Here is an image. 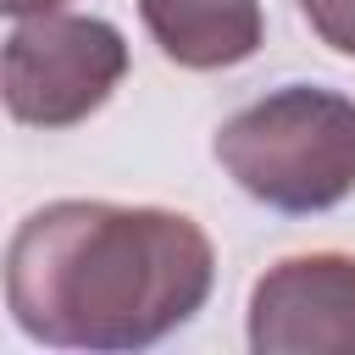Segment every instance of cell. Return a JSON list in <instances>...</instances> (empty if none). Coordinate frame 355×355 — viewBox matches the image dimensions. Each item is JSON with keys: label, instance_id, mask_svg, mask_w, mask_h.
Instances as JSON below:
<instances>
[{"label": "cell", "instance_id": "8992f818", "mask_svg": "<svg viewBox=\"0 0 355 355\" xmlns=\"http://www.w3.org/2000/svg\"><path fill=\"white\" fill-rule=\"evenodd\" d=\"M300 11L327 50L355 55V0H300Z\"/></svg>", "mask_w": 355, "mask_h": 355}, {"label": "cell", "instance_id": "52a82bcc", "mask_svg": "<svg viewBox=\"0 0 355 355\" xmlns=\"http://www.w3.org/2000/svg\"><path fill=\"white\" fill-rule=\"evenodd\" d=\"M67 0H0L6 17H39V11H61Z\"/></svg>", "mask_w": 355, "mask_h": 355}, {"label": "cell", "instance_id": "3957f363", "mask_svg": "<svg viewBox=\"0 0 355 355\" xmlns=\"http://www.w3.org/2000/svg\"><path fill=\"white\" fill-rule=\"evenodd\" d=\"M6 111L22 128H78L128 78V39L105 17L39 11L6 33Z\"/></svg>", "mask_w": 355, "mask_h": 355}, {"label": "cell", "instance_id": "277c9868", "mask_svg": "<svg viewBox=\"0 0 355 355\" xmlns=\"http://www.w3.org/2000/svg\"><path fill=\"white\" fill-rule=\"evenodd\" d=\"M255 355H355V255L311 250L266 266L250 288Z\"/></svg>", "mask_w": 355, "mask_h": 355}, {"label": "cell", "instance_id": "5b68a950", "mask_svg": "<svg viewBox=\"0 0 355 355\" xmlns=\"http://www.w3.org/2000/svg\"><path fill=\"white\" fill-rule=\"evenodd\" d=\"M144 33L183 72H222L261 50V0H139Z\"/></svg>", "mask_w": 355, "mask_h": 355}, {"label": "cell", "instance_id": "7a4b0ae2", "mask_svg": "<svg viewBox=\"0 0 355 355\" xmlns=\"http://www.w3.org/2000/svg\"><path fill=\"white\" fill-rule=\"evenodd\" d=\"M222 172L283 216H316L355 194V100L322 83H283L239 105L211 139Z\"/></svg>", "mask_w": 355, "mask_h": 355}, {"label": "cell", "instance_id": "6da1fadb", "mask_svg": "<svg viewBox=\"0 0 355 355\" xmlns=\"http://www.w3.org/2000/svg\"><path fill=\"white\" fill-rule=\"evenodd\" d=\"M211 283L205 227L166 205L50 200L6 244V311L50 349H150L205 311Z\"/></svg>", "mask_w": 355, "mask_h": 355}]
</instances>
